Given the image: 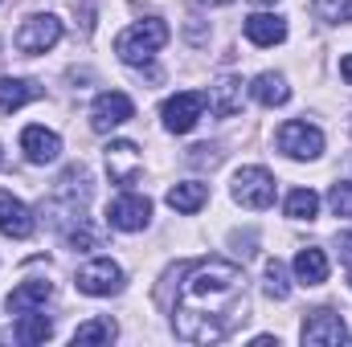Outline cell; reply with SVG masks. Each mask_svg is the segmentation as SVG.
Here are the masks:
<instances>
[{
  "label": "cell",
  "instance_id": "cb8c5ba5",
  "mask_svg": "<svg viewBox=\"0 0 352 347\" xmlns=\"http://www.w3.org/2000/svg\"><path fill=\"white\" fill-rule=\"evenodd\" d=\"M266 294H270V298H278V302L291 294V282H287V265H283L278 258L266 261Z\"/></svg>",
  "mask_w": 352,
  "mask_h": 347
},
{
  "label": "cell",
  "instance_id": "8992f818",
  "mask_svg": "<svg viewBox=\"0 0 352 347\" xmlns=\"http://www.w3.org/2000/svg\"><path fill=\"white\" fill-rule=\"evenodd\" d=\"M107 221H111V229H119V233H140V229L152 221V200L140 196V192H123V196L111 200Z\"/></svg>",
  "mask_w": 352,
  "mask_h": 347
},
{
  "label": "cell",
  "instance_id": "83f0119b",
  "mask_svg": "<svg viewBox=\"0 0 352 347\" xmlns=\"http://www.w3.org/2000/svg\"><path fill=\"white\" fill-rule=\"evenodd\" d=\"M340 78L352 86V53H349V58H340Z\"/></svg>",
  "mask_w": 352,
  "mask_h": 347
},
{
  "label": "cell",
  "instance_id": "ffe728a7",
  "mask_svg": "<svg viewBox=\"0 0 352 347\" xmlns=\"http://www.w3.org/2000/svg\"><path fill=\"white\" fill-rule=\"evenodd\" d=\"M250 94H254V102H263V106H283V102L291 98V86H287L283 74H258V78L250 82Z\"/></svg>",
  "mask_w": 352,
  "mask_h": 347
},
{
  "label": "cell",
  "instance_id": "ba28073f",
  "mask_svg": "<svg viewBox=\"0 0 352 347\" xmlns=\"http://www.w3.org/2000/svg\"><path fill=\"white\" fill-rule=\"evenodd\" d=\"M201 115H205V94L201 90H180L164 102V127L173 135H188L201 123Z\"/></svg>",
  "mask_w": 352,
  "mask_h": 347
},
{
  "label": "cell",
  "instance_id": "f1b7e54d",
  "mask_svg": "<svg viewBox=\"0 0 352 347\" xmlns=\"http://www.w3.org/2000/svg\"><path fill=\"white\" fill-rule=\"evenodd\" d=\"M349 282H352V270H349Z\"/></svg>",
  "mask_w": 352,
  "mask_h": 347
},
{
  "label": "cell",
  "instance_id": "52a82bcc",
  "mask_svg": "<svg viewBox=\"0 0 352 347\" xmlns=\"http://www.w3.org/2000/svg\"><path fill=\"white\" fill-rule=\"evenodd\" d=\"M82 294L90 298H107V294H119L123 290V270L115 265L111 258H94L78 270V282H74Z\"/></svg>",
  "mask_w": 352,
  "mask_h": 347
},
{
  "label": "cell",
  "instance_id": "7402d4cb",
  "mask_svg": "<svg viewBox=\"0 0 352 347\" xmlns=\"http://www.w3.org/2000/svg\"><path fill=\"white\" fill-rule=\"evenodd\" d=\"M316 213H320V196L311 188H295L287 196V217L291 221H316Z\"/></svg>",
  "mask_w": 352,
  "mask_h": 347
},
{
  "label": "cell",
  "instance_id": "9c48e42d",
  "mask_svg": "<svg viewBox=\"0 0 352 347\" xmlns=\"http://www.w3.org/2000/svg\"><path fill=\"white\" fill-rule=\"evenodd\" d=\"M131 115H135V102H131L123 90H107V94H98L94 106H90V127H94L98 135H107V131L123 127Z\"/></svg>",
  "mask_w": 352,
  "mask_h": 347
},
{
  "label": "cell",
  "instance_id": "603a6c76",
  "mask_svg": "<svg viewBox=\"0 0 352 347\" xmlns=\"http://www.w3.org/2000/svg\"><path fill=\"white\" fill-rule=\"evenodd\" d=\"M50 331H54V323H50L45 315H37V311L21 315V323H16V339H21V344H45Z\"/></svg>",
  "mask_w": 352,
  "mask_h": 347
},
{
  "label": "cell",
  "instance_id": "d6986e66",
  "mask_svg": "<svg viewBox=\"0 0 352 347\" xmlns=\"http://www.w3.org/2000/svg\"><path fill=\"white\" fill-rule=\"evenodd\" d=\"M205 200H209V188L201 180H184V184L168 188V208H176V213H197Z\"/></svg>",
  "mask_w": 352,
  "mask_h": 347
},
{
  "label": "cell",
  "instance_id": "277c9868",
  "mask_svg": "<svg viewBox=\"0 0 352 347\" xmlns=\"http://www.w3.org/2000/svg\"><path fill=\"white\" fill-rule=\"evenodd\" d=\"M278 152L291 156V160H320L324 152V131L303 123V119H291L278 127Z\"/></svg>",
  "mask_w": 352,
  "mask_h": 347
},
{
  "label": "cell",
  "instance_id": "d4e9b609",
  "mask_svg": "<svg viewBox=\"0 0 352 347\" xmlns=\"http://www.w3.org/2000/svg\"><path fill=\"white\" fill-rule=\"evenodd\" d=\"M311 8L320 21H332V25L352 21V0H311Z\"/></svg>",
  "mask_w": 352,
  "mask_h": 347
},
{
  "label": "cell",
  "instance_id": "2e32d148",
  "mask_svg": "<svg viewBox=\"0 0 352 347\" xmlns=\"http://www.w3.org/2000/svg\"><path fill=\"white\" fill-rule=\"evenodd\" d=\"M209 110H213L217 119L238 115V110H242V78H234V74L217 78V82L209 86Z\"/></svg>",
  "mask_w": 352,
  "mask_h": 347
},
{
  "label": "cell",
  "instance_id": "3957f363",
  "mask_svg": "<svg viewBox=\"0 0 352 347\" xmlns=\"http://www.w3.org/2000/svg\"><path fill=\"white\" fill-rule=\"evenodd\" d=\"M58 41H62V21H58L54 12L29 16V21L16 29V37H12L16 53H25V58H37V53H45V49H54Z\"/></svg>",
  "mask_w": 352,
  "mask_h": 347
},
{
  "label": "cell",
  "instance_id": "4316f807",
  "mask_svg": "<svg viewBox=\"0 0 352 347\" xmlns=\"http://www.w3.org/2000/svg\"><path fill=\"white\" fill-rule=\"evenodd\" d=\"M336 250H340L344 261H352V233H340V237H336Z\"/></svg>",
  "mask_w": 352,
  "mask_h": 347
},
{
  "label": "cell",
  "instance_id": "6da1fadb",
  "mask_svg": "<svg viewBox=\"0 0 352 347\" xmlns=\"http://www.w3.org/2000/svg\"><path fill=\"white\" fill-rule=\"evenodd\" d=\"M246 319V278L234 261L209 258L180 282L173 327L184 344H221Z\"/></svg>",
  "mask_w": 352,
  "mask_h": 347
},
{
  "label": "cell",
  "instance_id": "ac0fdd59",
  "mask_svg": "<svg viewBox=\"0 0 352 347\" xmlns=\"http://www.w3.org/2000/svg\"><path fill=\"white\" fill-rule=\"evenodd\" d=\"M33 98H41L37 82H29V78H0V115H12V110H21Z\"/></svg>",
  "mask_w": 352,
  "mask_h": 347
},
{
  "label": "cell",
  "instance_id": "4fadbf2b",
  "mask_svg": "<svg viewBox=\"0 0 352 347\" xmlns=\"http://www.w3.org/2000/svg\"><path fill=\"white\" fill-rule=\"evenodd\" d=\"M21 152H25L29 164H54L62 156V139L45 127H25L21 131Z\"/></svg>",
  "mask_w": 352,
  "mask_h": 347
},
{
  "label": "cell",
  "instance_id": "7a4b0ae2",
  "mask_svg": "<svg viewBox=\"0 0 352 347\" xmlns=\"http://www.w3.org/2000/svg\"><path fill=\"white\" fill-rule=\"evenodd\" d=\"M164 45H168V25L156 21V16L135 21L131 29H123V33L115 37V53H119L127 66H144V62H152Z\"/></svg>",
  "mask_w": 352,
  "mask_h": 347
},
{
  "label": "cell",
  "instance_id": "44dd1931",
  "mask_svg": "<svg viewBox=\"0 0 352 347\" xmlns=\"http://www.w3.org/2000/svg\"><path fill=\"white\" fill-rule=\"evenodd\" d=\"M115 335H119L115 319H111V315H98V319H90V323H82V327L74 331V344H111Z\"/></svg>",
  "mask_w": 352,
  "mask_h": 347
},
{
  "label": "cell",
  "instance_id": "e0dca14e",
  "mask_svg": "<svg viewBox=\"0 0 352 347\" xmlns=\"http://www.w3.org/2000/svg\"><path fill=\"white\" fill-rule=\"evenodd\" d=\"M295 278H299L303 286H324V282H328V254L316 250V246L299 250V254H295Z\"/></svg>",
  "mask_w": 352,
  "mask_h": 347
},
{
  "label": "cell",
  "instance_id": "5b68a950",
  "mask_svg": "<svg viewBox=\"0 0 352 347\" xmlns=\"http://www.w3.org/2000/svg\"><path fill=\"white\" fill-rule=\"evenodd\" d=\"M234 200L242 208H270L274 204V176L266 168H238L234 172Z\"/></svg>",
  "mask_w": 352,
  "mask_h": 347
},
{
  "label": "cell",
  "instance_id": "30bf717a",
  "mask_svg": "<svg viewBox=\"0 0 352 347\" xmlns=\"http://www.w3.org/2000/svg\"><path fill=\"white\" fill-rule=\"evenodd\" d=\"M299 339L311 347H336L349 339V327H344V319L336 311H311L303 331H299Z\"/></svg>",
  "mask_w": 352,
  "mask_h": 347
},
{
  "label": "cell",
  "instance_id": "8fae6325",
  "mask_svg": "<svg viewBox=\"0 0 352 347\" xmlns=\"http://www.w3.org/2000/svg\"><path fill=\"white\" fill-rule=\"evenodd\" d=\"M144 172V156H140V147L135 143H127V139H115V143H107V176L115 180V184H135Z\"/></svg>",
  "mask_w": 352,
  "mask_h": 347
},
{
  "label": "cell",
  "instance_id": "7c38bea8",
  "mask_svg": "<svg viewBox=\"0 0 352 347\" xmlns=\"http://www.w3.org/2000/svg\"><path fill=\"white\" fill-rule=\"evenodd\" d=\"M33 229H37V221H33L29 204L0 188V233L12 241H25V237H33Z\"/></svg>",
  "mask_w": 352,
  "mask_h": 347
},
{
  "label": "cell",
  "instance_id": "9a60e30c",
  "mask_svg": "<svg viewBox=\"0 0 352 347\" xmlns=\"http://www.w3.org/2000/svg\"><path fill=\"white\" fill-rule=\"evenodd\" d=\"M246 41L250 45H263V49L287 41V21L278 12H254V16H246Z\"/></svg>",
  "mask_w": 352,
  "mask_h": 347
},
{
  "label": "cell",
  "instance_id": "484cf974",
  "mask_svg": "<svg viewBox=\"0 0 352 347\" xmlns=\"http://www.w3.org/2000/svg\"><path fill=\"white\" fill-rule=\"evenodd\" d=\"M328 208H332L336 217H352V180L332 184V192H328Z\"/></svg>",
  "mask_w": 352,
  "mask_h": 347
},
{
  "label": "cell",
  "instance_id": "5bb4252c",
  "mask_svg": "<svg viewBox=\"0 0 352 347\" xmlns=\"http://www.w3.org/2000/svg\"><path fill=\"white\" fill-rule=\"evenodd\" d=\"M50 294H54V282H45V278H29V282H21V286L4 298V307H8V315H29V311L45 307Z\"/></svg>",
  "mask_w": 352,
  "mask_h": 347
}]
</instances>
